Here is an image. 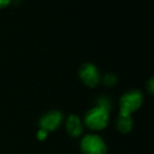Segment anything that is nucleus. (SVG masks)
I'll return each instance as SVG.
<instances>
[{
	"label": "nucleus",
	"mask_w": 154,
	"mask_h": 154,
	"mask_svg": "<svg viewBox=\"0 0 154 154\" xmlns=\"http://www.w3.org/2000/svg\"><path fill=\"white\" fill-rule=\"evenodd\" d=\"M82 154H107L108 147L101 136L97 134H87L80 140Z\"/></svg>",
	"instance_id": "obj_3"
},
{
	"label": "nucleus",
	"mask_w": 154,
	"mask_h": 154,
	"mask_svg": "<svg viewBox=\"0 0 154 154\" xmlns=\"http://www.w3.org/2000/svg\"><path fill=\"white\" fill-rule=\"evenodd\" d=\"M110 112L111 111L105 109V108L95 106L85 114L84 120H82L84 125L92 131L103 130L109 125Z\"/></svg>",
	"instance_id": "obj_1"
},
{
	"label": "nucleus",
	"mask_w": 154,
	"mask_h": 154,
	"mask_svg": "<svg viewBox=\"0 0 154 154\" xmlns=\"http://www.w3.org/2000/svg\"><path fill=\"white\" fill-rule=\"evenodd\" d=\"M63 122V114L58 110H51L47 113L42 114L39 118V128L50 133L57 130Z\"/></svg>",
	"instance_id": "obj_5"
},
{
	"label": "nucleus",
	"mask_w": 154,
	"mask_h": 154,
	"mask_svg": "<svg viewBox=\"0 0 154 154\" xmlns=\"http://www.w3.org/2000/svg\"><path fill=\"white\" fill-rule=\"evenodd\" d=\"M78 76L85 86L89 88H95L101 82V74L95 64L86 62L82 64L78 70Z\"/></svg>",
	"instance_id": "obj_4"
},
{
	"label": "nucleus",
	"mask_w": 154,
	"mask_h": 154,
	"mask_svg": "<svg viewBox=\"0 0 154 154\" xmlns=\"http://www.w3.org/2000/svg\"><path fill=\"white\" fill-rule=\"evenodd\" d=\"M48 134H49V133L45 132V130H41V129H39L38 132H37V138H38L39 140H45V139L48 137Z\"/></svg>",
	"instance_id": "obj_11"
},
{
	"label": "nucleus",
	"mask_w": 154,
	"mask_h": 154,
	"mask_svg": "<svg viewBox=\"0 0 154 154\" xmlns=\"http://www.w3.org/2000/svg\"><path fill=\"white\" fill-rule=\"evenodd\" d=\"M96 106L101 107V108H105V109L109 110V111H111V109H112V103L107 96L98 97V98H97V101H96Z\"/></svg>",
	"instance_id": "obj_9"
},
{
	"label": "nucleus",
	"mask_w": 154,
	"mask_h": 154,
	"mask_svg": "<svg viewBox=\"0 0 154 154\" xmlns=\"http://www.w3.org/2000/svg\"><path fill=\"white\" fill-rule=\"evenodd\" d=\"M146 89H147V91H148V93H149V94L152 95L154 93V78H153V77H151V78L148 80Z\"/></svg>",
	"instance_id": "obj_10"
},
{
	"label": "nucleus",
	"mask_w": 154,
	"mask_h": 154,
	"mask_svg": "<svg viewBox=\"0 0 154 154\" xmlns=\"http://www.w3.org/2000/svg\"><path fill=\"white\" fill-rule=\"evenodd\" d=\"M143 94L139 90H129L119 98V115L131 116L143 105Z\"/></svg>",
	"instance_id": "obj_2"
},
{
	"label": "nucleus",
	"mask_w": 154,
	"mask_h": 154,
	"mask_svg": "<svg viewBox=\"0 0 154 154\" xmlns=\"http://www.w3.org/2000/svg\"><path fill=\"white\" fill-rule=\"evenodd\" d=\"M12 0H0V9H5L8 5H10Z\"/></svg>",
	"instance_id": "obj_12"
},
{
	"label": "nucleus",
	"mask_w": 154,
	"mask_h": 154,
	"mask_svg": "<svg viewBox=\"0 0 154 154\" xmlns=\"http://www.w3.org/2000/svg\"><path fill=\"white\" fill-rule=\"evenodd\" d=\"M117 76L113 73H107L103 77H101V82H103L106 87H114L116 84H117Z\"/></svg>",
	"instance_id": "obj_8"
},
{
	"label": "nucleus",
	"mask_w": 154,
	"mask_h": 154,
	"mask_svg": "<svg viewBox=\"0 0 154 154\" xmlns=\"http://www.w3.org/2000/svg\"><path fill=\"white\" fill-rule=\"evenodd\" d=\"M134 126V122L131 116H120L118 115L117 119H116V128L122 134H127V133L131 132Z\"/></svg>",
	"instance_id": "obj_7"
},
{
	"label": "nucleus",
	"mask_w": 154,
	"mask_h": 154,
	"mask_svg": "<svg viewBox=\"0 0 154 154\" xmlns=\"http://www.w3.org/2000/svg\"><path fill=\"white\" fill-rule=\"evenodd\" d=\"M66 130L68 134L72 137H79L82 135L85 130L84 122L80 119L79 116L71 114L66 117Z\"/></svg>",
	"instance_id": "obj_6"
}]
</instances>
